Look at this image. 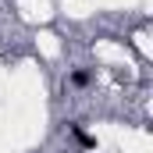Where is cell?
<instances>
[{"label":"cell","instance_id":"obj_1","mask_svg":"<svg viewBox=\"0 0 153 153\" xmlns=\"http://www.w3.org/2000/svg\"><path fill=\"white\" fill-rule=\"evenodd\" d=\"M71 82H75V85H85V82H89V75H85V71H75V75H71Z\"/></svg>","mask_w":153,"mask_h":153}]
</instances>
